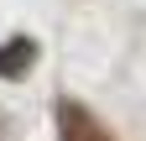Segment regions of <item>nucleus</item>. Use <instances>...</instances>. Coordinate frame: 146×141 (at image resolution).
<instances>
[{
	"instance_id": "obj_1",
	"label": "nucleus",
	"mask_w": 146,
	"mask_h": 141,
	"mask_svg": "<svg viewBox=\"0 0 146 141\" xmlns=\"http://www.w3.org/2000/svg\"><path fill=\"white\" fill-rule=\"evenodd\" d=\"M58 141H110V131L94 120V110H84L78 99L58 104Z\"/></svg>"
},
{
	"instance_id": "obj_2",
	"label": "nucleus",
	"mask_w": 146,
	"mask_h": 141,
	"mask_svg": "<svg viewBox=\"0 0 146 141\" xmlns=\"http://www.w3.org/2000/svg\"><path fill=\"white\" fill-rule=\"evenodd\" d=\"M31 58H36V47H31L26 37L5 42V47H0V78H21L26 68H31Z\"/></svg>"
}]
</instances>
